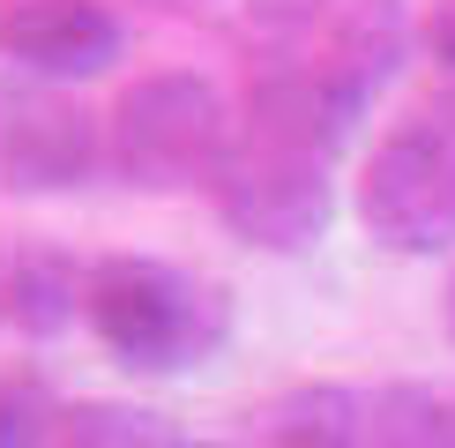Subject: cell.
Segmentation results:
<instances>
[{"label":"cell","instance_id":"7c38bea8","mask_svg":"<svg viewBox=\"0 0 455 448\" xmlns=\"http://www.w3.org/2000/svg\"><path fill=\"white\" fill-rule=\"evenodd\" d=\"M60 411L68 404H52L37 373H0V448H52Z\"/></svg>","mask_w":455,"mask_h":448},{"label":"cell","instance_id":"9a60e30c","mask_svg":"<svg viewBox=\"0 0 455 448\" xmlns=\"http://www.w3.org/2000/svg\"><path fill=\"white\" fill-rule=\"evenodd\" d=\"M441 329H448V344H455V276H448V292H441Z\"/></svg>","mask_w":455,"mask_h":448},{"label":"cell","instance_id":"5bb4252c","mask_svg":"<svg viewBox=\"0 0 455 448\" xmlns=\"http://www.w3.org/2000/svg\"><path fill=\"white\" fill-rule=\"evenodd\" d=\"M419 37H426V52L455 75V0H433V8L419 15Z\"/></svg>","mask_w":455,"mask_h":448},{"label":"cell","instance_id":"2e32d148","mask_svg":"<svg viewBox=\"0 0 455 448\" xmlns=\"http://www.w3.org/2000/svg\"><path fill=\"white\" fill-rule=\"evenodd\" d=\"M157 448H217V441H157Z\"/></svg>","mask_w":455,"mask_h":448},{"label":"cell","instance_id":"9c48e42d","mask_svg":"<svg viewBox=\"0 0 455 448\" xmlns=\"http://www.w3.org/2000/svg\"><path fill=\"white\" fill-rule=\"evenodd\" d=\"M90 314V261H75L68 247H15L0 261V322L23 336H60Z\"/></svg>","mask_w":455,"mask_h":448},{"label":"cell","instance_id":"30bf717a","mask_svg":"<svg viewBox=\"0 0 455 448\" xmlns=\"http://www.w3.org/2000/svg\"><path fill=\"white\" fill-rule=\"evenodd\" d=\"M358 419H366V388L307 381L261 404V448H358Z\"/></svg>","mask_w":455,"mask_h":448},{"label":"cell","instance_id":"277c9868","mask_svg":"<svg viewBox=\"0 0 455 448\" xmlns=\"http://www.w3.org/2000/svg\"><path fill=\"white\" fill-rule=\"evenodd\" d=\"M210 202H217V224H224V232H232L239 247H261V254H307L314 239L336 224L329 157L261 142V135H246V142L232 149V164L217 172Z\"/></svg>","mask_w":455,"mask_h":448},{"label":"cell","instance_id":"3957f363","mask_svg":"<svg viewBox=\"0 0 455 448\" xmlns=\"http://www.w3.org/2000/svg\"><path fill=\"white\" fill-rule=\"evenodd\" d=\"M358 224L403 261L455 247V135L441 120H395L358 172Z\"/></svg>","mask_w":455,"mask_h":448},{"label":"cell","instance_id":"8992f818","mask_svg":"<svg viewBox=\"0 0 455 448\" xmlns=\"http://www.w3.org/2000/svg\"><path fill=\"white\" fill-rule=\"evenodd\" d=\"M120 45L127 30L105 0H8L0 8V60L45 90L105 75L120 60Z\"/></svg>","mask_w":455,"mask_h":448},{"label":"cell","instance_id":"7a4b0ae2","mask_svg":"<svg viewBox=\"0 0 455 448\" xmlns=\"http://www.w3.org/2000/svg\"><path fill=\"white\" fill-rule=\"evenodd\" d=\"M232 105L210 75L195 68H149L112 98L105 112V157L112 172L142 195H187V187H217L232 164Z\"/></svg>","mask_w":455,"mask_h":448},{"label":"cell","instance_id":"4fadbf2b","mask_svg":"<svg viewBox=\"0 0 455 448\" xmlns=\"http://www.w3.org/2000/svg\"><path fill=\"white\" fill-rule=\"evenodd\" d=\"M164 434H149V411H120V404H75L60 411L52 448H157Z\"/></svg>","mask_w":455,"mask_h":448},{"label":"cell","instance_id":"52a82bcc","mask_svg":"<svg viewBox=\"0 0 455 448\" xmlns=\"http://www.w3.org/2000/svg\"><path fill=\"white\" fill-rule=\"evenodd\" d=\"M358 127V105L344 98L329 68L314 60H269L246 83V135L283 142V149H314V157H336Z\"/></svg>","mask_w":455,"mask_h":448},{"label":"cell","instance_id":"5b68a950","mask_svg":"<svg viewBox=\"0 0 455 448\" xmlns=\"http://www.w3.org/2000/svg\"><path fill=\"white\" fill-rule=\"evenodd\" d=\"M105 157V120L83 112L68 90L23 83L0 90V187L8 195H75Z\"/></svg>","mask_w":455,"mask_h":448},{"label":"cell","instance_id":"6da1fadb","mask_svg":"<svg viewBox=\"0 0 455 448\" xmlns=\"http://www.w3.org/2000/svg\"><path fill=\"white\" fill-rule=\"evenodd\" d=\"M90 336L127 373H195L232 336V292L157 254L90 261Z\"/></svg>","mask_w":455,"mask_h":448},{"label":"cell","instance_id":"8fae6325","mask_svg":"<svg viewBox=\"0 0 455 448\" xmlns=\"http://www.w3.org/2000/svg\"><path fill=\"white\" fill-rule=\"evenodd\" d=\"M358 448H455V396H441L426 381L366 388Z\"/></svg>","mask_w":455,"mask_h":448},{"label":"cell","instance_id":"ba28073f","mask_svg":"<svg viewBox=\"0 0 455 448\" xmlns=\"http://www.w3.org/2000/svg\"><path fill=\"white\" fill-rule=\"evenodd\" d=\"M411 37H419V23H411L403 0H344L314 60L329 68L336 83H344V98H351L358 112H366V105L395 83V75H403Z\"/></svg>","mask_w":455,"mask_h":448}]
</instances>
